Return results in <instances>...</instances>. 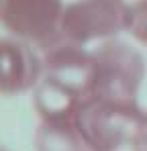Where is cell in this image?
<instances>
[{"mask_svg": "<svg viewBox=\"0 0 147 151\" xmlns=\"http://www.w3.org/2000/svg\"><path fill=\"white\" fill-rule=\"evenodd\" d=\"M145 119L139 100L86 96L76 112V131L86 151H119L133 145Z\"/></svg>", "mask_w": 147, "mask_h": 151, "instance_id": "1", "label": "cell"}, {"mask_svg": "<svg viewBox=\"0 0 147 151\" xmlns=\"http://www.w3.org/2000/svg\"><path fill=\"white\" fill-rule=\"evenodd\" d=\"M41 78L43 59L31 43L17 37H0V96L35 90Z\"/></svg>", "mask_w": 147, "mask_h": 151, "instance_id": "5", "label": "cell"}, {"mask_svg": "<svg viewBox=\"0 0 147 151\" xmlns=\"http://www.w3.org/2000/svg\"><path fill=\"white\" fill-rule=\"evenodd\" d=\"M145 59L133 45L108 39L90 51L88 96L137 100L145 80Z\"/></svg>", "mask_w": 147, "mask_h": 151, "instance_id": "2", "label": "cell"}, {"mask_svg": "<svg viewBox=\"0 0 147 151\" xmlns=\"http://www.w3.org/2000/svg\"><path fill=\"white\" fill-rule=\"evenodd\" d=\"M63 8V0H0V23L12 37L43 49L61 37Z\"/></svg>", "mask_w": 147, "mask_h": 151, "instance_id": "4", "label": "cell"}, {"mask_svg": "<svg viewBox=\"0 0 147 151\" xmlns=\"http://www.w3.org/2000/svg\"><path fill=\"white\" fill-rule=\"evenodd\" d=\"M127 10L125 0H74L63 8L59 35L78 45L117 39L127 31Z\"/></svg>", "mask_w": 147, "mask_h": 151, "instance_id": "3", "label": "cell"}, {"mask_svg": "<svg viewBox=\"0 0 147 151\" xmlns=\"http://www.w3.org/2000/svg\"><path fill=\"white\" fill-rule=\"evenodd\" d=\"M127 33L147 47V0H133L127 10Z\"/></svg>", "mask_w": 147, "mask_h": 151, "instance_id": "7", "label": "cell"}, {"mask_svg": "<svg viewBox=\"0 0 147 151\" xmlns=\"http://www.w3.org/2000/svg\"><path fill=\"white\" fill-rule=\"evenodd\" d=\"M35 145L37 151H86L76 123H39Z\"/></svg>", "mask_w": 147, "mask_h": 151, "instance_id": "6", "label": "cell"}, {"mask_svg": "<svg viewBox=\"0 0 147 151\" xmlns=\"http://www.w3.org/2000/svg\"><path fill=\"white\" fill-rule=\"evenodd\" d=\"M131 149H133V151H147V119H145L143 129H141V131H139V135H137V139L133 141Z\"/></svg>", "mask_w": 147, "mask_h": 151, "instance_id": "8", "label": "cell"}]
</instances>
